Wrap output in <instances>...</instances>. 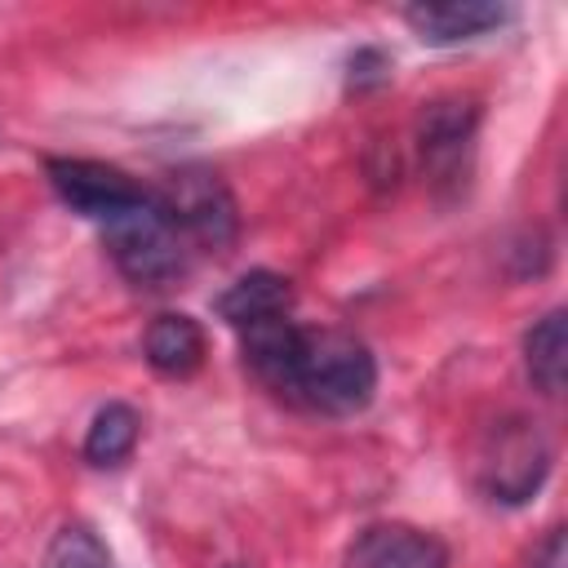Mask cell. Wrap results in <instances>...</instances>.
<instances>
[{
  "mask_svg": "<svg viewBox=\"0 0 568 568\" xmlns=\"http://www.w3.org/2000/svg\"><path fill=\"white\" fill-rule=\"evenodd\" d=\"M377 390V364L355 333L342 328H302L293 364L284 377V399L306 404L328 417H351L368 408Z\"/></svg>",
  "mask_w": 568,
  "mask_h": 568,
  "instance_id": "cell-1",
  "label": "cell"
},
{
  "mask_svg": "<svg viewBox=\"0 0 568 568\" xmlns=\"http://www.w3.org/2000/svg\"><path fill=\"white\" fill-rule=\"evenodd\" d=\"M102 240H106V253L115 257L120 275L133 280L138 288H164L186 271L182 231L173 226V217L164 213V204L155 195H142L129 209H120L115 217H106Z\"/></svg>",
  "mask_w": 568,
  "mask_h": 568,
  "instance_id": "cell-2",
  "label": "cell"
},
{
  "mask_svg": "<svg viewBox=\"0 0 568 568\" xmlns=\"http://www.w3.org/2000/svg\"><path fill=\"white\" fill-rule=\"evenodd\" d=\"M546 470H550V444L537 430V422L510 417V422L493 426V435L479 453V484L493 501H506V506L528 501L541 488Z\"/></svg>",
  "mask_w": 568,
  "mask_h": 568,
  "instance_id": "cell-3",
  "label": "cell"
},
{
  "mask_svg": "<svg viewBox=\"0 0 568 568\" xmlns=\"http://www.w3.org/2000/svg\"><path fill=\"white\" fill-rule=\"evenodd\" d=\"M164 204V213L173 217V226L182 231V240H195L204 248H226L240 231V213H235V195L226 191V182L209 169H182L169 178L164 195H155Z\"/></svg>",
  "mask_w": 568,
  "mask_h": 568,
  "instance_id": "cell-4",
  "label": "cell"
},
{
  "mask_svg": "<svg viewBox=\"0 0 568 568\" xmlns=\"http://www.w3.org/2000/svg\"><path fill=\"white\" fill-rule=\"evenodd\" d=\"M49 182L75 213L93 222H106L146 195L129 173H120L115 164H98V160H49Z\"/></svg>",
  "mask_w": 568,
  "mask_h": 568,
  "instance_id": "cell-5",
  "label": "cell"
},
{
  "mask_svg": "<svg viewBox=\"0 0 568 568\" xmlns=\"http://www.w3.org/2000/svg\"><path fill=\"white\" fill-rule=\"evenodd\" d=\"M479 124V106L470 98H435L417 115V146L430 173H457L462 155L470 151Z\"/></svg>",
  "mask_w": 568,
  "mask_h": 568,
  "instance_id": "cell-6",
  "label": "cell"
},
{
  "mask_svg": "<svg viewBox=\"0 0 568 568\" xmlns=\"http://www.w3.org/2000/svg\"><path fill=\"white\" fill-rule=\"evenodd\" d=\"M510 18L506 4L493 0H422L404 9V22L426 40V44H457L475 40L484 31H497Z\"/></svg>",
  "mask_w": 568,
  "mask_h": 568,
  "instance_id": "cell-7",
  "label": "cell"
},
{
  "mask_svg": "<svg viewBox=\"0 0 568 568\" xmlns=\"http://www.w3.org/2000/svg\"><path fill=\"white\" fill-rule=\"evenodd\" d=\"M142 355L164 377H191L204 364V328L182 311H164L146 324Z\"/></svg>",
  "mask_w": 568,
  "mask_h": 568,
  "instance_id": "cell-8",
  "label": "cell"
},
{
  "mask_svg": "<svg viewBox=\"0 0 568 568\" xmlns=\"http://www.w3.org/2000/svg\"><path fill=\"white\" fill-rule=\"evenodd\" d=\"M288 302H293V288H288L284 275H275V271H248L226 293H217L213 306H217V315L231 328H248V324L288 315Z\"/></svg>",
  "mask_w": 568,
  "mask_h": 568,
  "instance_id": "cell-9",
  "label": "cell"
},
{
  "mask_svg": "<svg viewBox=\"0 0 568 568\" xmlns=\"http://www.w3.org/2000/svg\"><path fill=\"white\" fill-rule=\"evenodd\" d=\"M524 364L541 395H559L568 377V315L550 311L541 315L524 337Z\"/></svg>",
  "mask_w": 568,
  "mask_h": 568,
  "instance_id": "cell-10",
  "label": "cell"
},
{
  "mask_svg": "<svg viewBox=\"0 0 568 568\" xmlns=\"http://www.w3.org/2000/svg\"><path fill=\"white\" fill-rule=\"evenodd\" d=\"M364 568H448V550L430 532L382 528V532L368 537Z\"/></svg>",
  "mask_w": 568,
  "mask_h": 568,
  "instance_id": "cell-11",
  "label": "cell"
},
{
  "mask_svg": "<svg viewBox=\"0 0 568 568\" xmlns=\"http://www.w3.org/2000/svg\"><path fill=\"white\" fill-rule=\"evenodd\" d=\"M138 426L142 422H138V413L129 404L98 408L93 422H89V435H84V457L93 466H120L138 444Z\"/></svg>",
  "mask_w": 568,
  "mask_h": 568,
  "instance_id": "cell-12",
  "label": "cell"
},
{
  "mask_svg": "<svg viewBox=\"0 0 568 568\" xmlns=\"http://www.w3.org/2000/svg\"><path fill=\"white\" fill-rule=\"evenodd\" d=\"M44 568H111V555H106V546L98 541L93 528L67 524V528L53 537Z\"/></svg>",
  "mask_w": 568,
  "mask_h": 568,
  "instance_id": "cell-13",
  "label": "cell"
},
{
  "mask_svg": "<svg viewBox=\"0 0 568 568\" xmlns=\"http://www.w3.org/2000/svg\"><path fill=\"white\" fill-rule=\"evenodd\" d=\"M532 568H568V537H564V528H555L541 541V550L532 555Z\"/></svg>",
  "mask_w": 568,
  "mask_h": 568,
  "instance_id": "cell-14",
  "label": "cell"
}]
</instances>
